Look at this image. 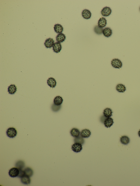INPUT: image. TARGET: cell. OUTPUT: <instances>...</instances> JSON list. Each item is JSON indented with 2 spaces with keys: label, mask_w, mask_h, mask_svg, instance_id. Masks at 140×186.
I'll return each instance as SVG.
<instances>
[{
  "label": "cell",
  "mask_w": 140,
  "mask_h": 186,
  "mask_svg": "<svg viewBox=\"0 0 140 186\" xmlns=\"http://www.w3.org/2000/svg\"><path fill=\"white\" fill-rule=\"evenodd\" d=\"M103 28H101L98 26H96L95 27L94 31L95 33L97 34H101L103 33Z\"/></svg>",
  "instance_id": "obj_26"
},
{
  "label": "cell",
  "mask_w": 140,
  "mask_h": 186,
  "mask_svg": "<svg viewBox=\"0 0 140 186\" xmlns=\"http://www.w3.org/2000/svg\"><path fill=\"white\" fill-rule=\"evenodd\" d=\"M54 28L55 31L57 33H61L63 31V28L61 25L60 24H55L54 26Z\"/></svg>",
  "instance_id": "obj_18"
},
{
  "label": "cell",
  "mask_w": 140,
  "mask_h": 186,
  "mask_svg": "<svg viewBox=\"0 0 140 186\" xmlns=\"http://www.w3.org/2000/svg\"><path fill=\"white\" fill-rule=\"evenodd\" d=\"M7 136L10 138H13L17 134V132L15 128L10 127L8 128L6 131Z\"/></svg>",
  "instance_id": "obj_2"
},
{
  "label": "cell",
  "mask_w": 140,
  "mask_h": 186,
  "mask_svg": "<svg viewBox=\"0 0 140 186\" xmlns=\"http://www.w3.org/2000/svg\"><path fill=\"white\" fill-rule=\"evenodd\" d=\"M112 10L111 8L108 7H105L103 8L101 11V14L104 16L107 17L111 14Z\"/></svg>",
  "instance_id": "obj_5"
},
{
  "label": "cell",
  "mask_w": 140,
  "mask_h": 186,
  "mask_svg": "<svg viewBox=\"0 0 140 186\" xmlns=\"http://www.w3.org/2000/svg\"><path fill=\"white\" fill-rule=\"evenodd\" d=\"M61 107V105L57 106L54 104L51 107L52 110L54 112H57L59 111Z\"/></svg>",
  "instance_id": "obj_27"
},
{
  "label": "cell",
  "mask_w": 140,
  "mask_h": 186,
  "mask_svg": "<svg viewBox=\"0 0 140 186\" xmlns=\"http://www.w3.org/2000/svg\"><path fill=\"white\" fill-rule=\"evenodd\" d=\"M53 48L54 52L57 53H59L62 50V45L61 43L56 42L54 43Z\"/></svg>",
  "instance_id": "obj_7"
},
{
  "label": "cell",
  "mask_w": 140,
  "mask_h": 186,
  "mask_svg": "<svg viewBox=\"0 0 140 186\" xmlns=\"http://www.w3.org/2000/svg\"><path fill=\"white\" fill-rule=\"evenodd\" d=\"M54 44V41L53 39L49 38L46 40L44 44L47 48H50L53 47Z\"/></svg>",
  "instance_id": "obj_8"
},
{
  "label": "cell",
  "mask_w": 140,
  "mask_h": 186,
  "mask_svg": "<svg viewBox=\"0 0 140 186\" xmlns=\"http://www.w3.org/2000/svg\"><path fill=\"white\" fill-rule=\"evenodd\" d=\"M30 177L29 176L26 175H24V176L21 178V182L24 185H28L31 182V180Z\"/></svg>",
  "instance_id": "obj_13"
},
{
  "label": "cell",
  "mask_w": 140,
  "mask_h": 186,
  "mask_svg": "<svg viewBox=\"0 0 140 186\" xmlns=\"http://www.w3.org/2000/svg\"><path fill=\"white\" fill-rule=\"evenodd\" d=\"M65 35L62 33L58 34L56 37V40L57 42L60 43L63 42L66 39Z\"/></svg>",
  "instance_id": "obj_21"
},
{
  "label": "cell",
  "mask_w": 140,
  "mask_h": 186,
  "mask_svg": "<svg viewBox=\"0 0 140 186\" xmlns=\"http://www.w3.org/2000/svg\"><path fill=\"white\" fill-rule=\"evenodd\" d=\"M114 123L113 119L112 118H107L104 122L105 126L107 128H110Z\"/></svg>",
  "instance_id": "obj_6"
},
{
  "label": "cell",
  "mask_w": 140,
  "mask_h": 186,
  "mask_svg": "<svg viewBox=\"0 0 140 186\" xmlns=\"http://www.w3.org/2000/svg\"><path fill=\"white\" fill-rule=\"evenodd\" d=\"M71 135L73 137L77 138L81 134V132L78 128H73L70 131Z\"/></svg>",
  "instance_id": "obj_14"
},
{
  "label": "cell",
  "mask_w": 140,
  "mask_h": 186,
  "mask_svg": "<svg viewBox=\"0 0 140 186\" xmlns=\"http://www.w3.org/2000/svg\"><path fill=\"white\" fill-rule=\"evenodd\" d=\"M82 17L87 20L90 19L92 15L90 11L86 9H84L82 11Z\"/></svg>",
  "instance_id": "obj_9"
},
{
  "label": "cell",
  "mask_w": 140,
  "mask_h": 186,
  "mask_svg": "<svg viewBox=\"0 0 140 186\" xmlns=\"http://www.w3.org/2000/svg\"><path fill=\"white\" fill-rule=\"evenodd\" d=\"M19 174L18 177L20 178H21L22 177L25 175L24 170L22 169H19Z\"/></svg>",
  "instance_id": "obj_28"
},
{
  "label": "cell",
  "mask_w": 140,
  "mask_h": 186,
  "mask_svg": "<svg viewBox=\"0 0 140 186\" xmlns=\"http://www.w3.org/2000/svg\"><path fill=\"white\" fill-rule=\"evenodd\" d=\"M91 132L89 129H85L82 130L81 133V136L83 138H88L91 135Z\"/></svg>",
  "instance_id": "obj_10"
},
{
  "label": "cell",
  "mask_w": 140,
  "mask_h": 186,
  "mask_svg": "<svg viewBox=\"0 0 140 186\" xmlns=\"http://www.w3.org/2000/svg\"><path fill=\"white\" fill-rule=\"evenodd\" d=\"M19 174V169L16 167L11 168L9 170V176L12 177L14 178L18 176Z\"/></svg>",
  "instance_id": "obj_4"
},
{
  "label": "cell",
  "mask_w": 140,
  "mask_h": 186,
  "mask_svg": "<svg viewBox=\"0 0 140 186\" xmlns=\"http://www.w3.org/2000/svg\"><path fill=\"white\" fill-rule=\"evenodd\" d=\"M111 64L112 66L114 68L119 69L121 68L123 65L121 61L118 59H115L112 60L111 62Z\"/></svg>",
  "instance_id": "obj_1"
},
{
  "label": "cell",
  "mask_w": 140,
  "mask_h": 186,
  "mask_svg": "<svg viewBox=\"0 0 140 186\" xmlns=\"http://www.w3.org/2000/svg\"><path fill=\"white\" fill-rule=\"evenodd\" d=\"M112 33V30L109 27H106L103 29V34L105 37H110Z\"/></svg>",
  "instance_id": "obj_11"
},
{
  "label": "cell",
  "mask_w": 140,
  "mask_h": 186,
  "mask_svg": "<svg viewBox=\"0 0 140 186\" xmlns=\"http://www.w3.org/2000/svg\"><path fill=\"white\" fill-rule=\"evenodd\" d=\"M107 24V20L104 17L100 18L98 22V26L101 28L105 27Z\"/></svg>",
  "instance_id": "obj_17"
},
{
  "label": "cell",
  "mask_w": 140,
  "mask_h": 186,
  "mask_svg": "<svg viewBox=\"0 0 140 186\" xmlns=\"http://www.w3.org/2000/svg\"><path fill=\"white\" fill-rule=\"evenodd\" d=\"M63 100L62 98L60 96H57L54 98V105L57 106L61 105L62 104Z\"/></svg>",
  "instance_id": "obj_16"
},
{
  "label": "cell",
  "mask_w": 140,
  "mask_h": 186,
  "mask_svg": "<svg viewBox=\"0 0 140 186\" xmlns=\"http://www.w3.org/2000/svg\"><path fill=\"white\" fill-rule=\"evenodd\" d=\"M113 113L112 109L109 108H107L105 109L103 111V115L106 118L110 117L112 115Z\"/></svg>",
  "instance_id": "obj_19"
},
{
  "label": "cell",
  "mask_w": 140,
  "mask_h": 186,
  "mask_svg": "<svg viewBox=\"0 0 140 186\" xmlns=\"http://www.w3.org/2000/svg\"><path fill=\"white\" fill-rule=\"evenodd\" d=\"M24 171L25 175L30 177H32L33 174V171L31 168H26L24 169Z\"/></svg>",
  "instance_id": "obj_23"
},
{
  "label": "cell",
  "mask_w": 140,
  "mask_h": 186,
  "mask_svg": "<svg viewBox=\"0 0 140 186\" xmlns=\"http://www.w3.org/2000/svg\"><path fill=\"white\" fill-rule=\"evenodd\" d=\"M47 84L51 88H54L56 85V82L55 79L52 77L49 78L47 80Z\"/></svg>",
  "instance_id": "obj_12"
},
{
  "label": "cell",
  "mask_w": 140,
  "mask_h": 186,
  "mask_svg": "<svg viewBox=\"0 0 140 186\" xmlns=\"http://www.w3.org/2000/svg\"></svg>",
  "instance_id": "obj_30"
},
{
  "label": "cell",
  "mask_w": 140,
  "mask_h": 186,
  "mask_svg": "<svg viewBox=\"0 0 140 186\" xmlns=\"http://www.w3.org/2000/svg\"><path fill=\"white\" fill-rule=\"evenodd\" d=\"M120 141L121 143L124 145H127L130 143V139L127 136H123L120 138Z\"/></svg>",
  "instance_id": "obj_15"
},
{
  "label": "cell",
  "mask_w": 140,
  "mask_h": 186,
  "mask_svg": "<svg viewBox=\"0 0 140 186\" xmlns=\"http://www.w3.org/2000/svg\"><path fill=\"white\" fill-rule=\"evenodd\" d=\"M71 149L74 152L78 153L81 152L83 148L82 145L81 144L75 143L72 145Z\"/></svg>",
  "instance_id": "obj_3"
},
{
  "label": "cell",
  "mask_w": 140,
  "mask_h": 186,
  "mask_svg": "<svg viewBox=\"0 0 140 186\" xmlns=\"http://www.w3.org/2000/svg\"><path fill=\"white\" fill-rule=\"evenodd\" d=\"M17 87L15 85L12 84L8 87V91L9 94H13L17 91Z\"/></svg>",
  "instance_id": "obj_20"
},
{
  "label": "cell",
  "mask_w": 140,
  "mask_h": 186,
  "mask_svg": "<svg viewBox=\"0 0 140 186\" xmlns=\"http://www.w3.org/2000/svg\"><path fill=\"white\" fill-rule=\"evenodd\" d=\"M25 163L23 161L19 160L16 162L15 166L19 169H22L25 166Z\"/></svg>",
  "instance_id": "obj_24"
},
{
  "label": "cell",
  "mask_w": 140,
  "mask_h": 186,
  "mask_svg": "<svg viewBox=\"0 0 140 186\" xmlns=\"http://www.w3.org/2000/svg\"><path fill=\"white\" fill-rule=\"evenodd\" d=\"M116 90L120 93H124L126 91V87L124 85L120 84L117 85L116 87Z\"/></svg>",
  "instance_id": "obj_22"
},
{
  "label": "cell",
  "mask_w": 140,
  "mask_h": 186,
  "mask_svg": "<svg viewBox=\"0 0 140 186\" xmlns=\"http://www.w3.org/2000/svg\"><path fill=\"white\" fill-rule=\"evenodd\" d=\"M138 134L139 136V137H140V129L139 131Z\"/></svg>",
  "instance_id": "obj_29"
},
{
  "label": "cell",
  "mask_w": 140,
  "mask_h": 186,
  "mask_svg": "<svg viewBox=\"0 0 140 186\" xmlns=\"http://www.w3.org/2000/svg\"><path fill=\"white\" fill-rule=\"evenodd\" d=\"M74 141L75 143H79L82 145L83 144L85 143L84 139L81 136L75 138L74 139Z\"/></svg>",
  "instance_id": "obj_25"
}]
</instances>
